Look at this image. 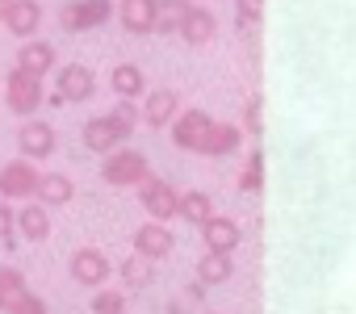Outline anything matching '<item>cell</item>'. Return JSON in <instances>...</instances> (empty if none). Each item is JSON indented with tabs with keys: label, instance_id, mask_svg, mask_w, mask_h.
I'll return each instance as SVG.
<instances>
[{
	"label": "cell",
	"instance_id": "cell-8",
	"mask_svg": "<svg viewBox=\"0 0 356 314\" xmlns=\"http://www.w3.org/2000/svg\"><path fill=\"white\" fill-rule=\"evenodd\" d=\"M214 117L206 113V109H185V113H176L168 126H172V142L181 147V151H197V142H202V134H206V126H210Z\"/></svg>",
	"mask_w": 356,
	"mask_h": 314
},
{
	"label": "cell",
	"instance_id": "cell-24",
	"mask_svg": "<svg viewBox=\"0 0 356 314\" xmlns=\"http://www.w3.org/2000/svg\"><path fill=\"white\" fill-rule=\"evenodd\" d=\"M26 293H30V285H26L22 268H13V264L0 268V314H9V310H13Z\"/></svg>",
	"mask_w": 356,
	"mask_h": 314
},
{
	"label": "cell",
	"instance_id": "cell-23",
	"mask_svg": "<svg viewBox=\"0 0 356 314\" xmlns=\"http://www.w3.org/2000/svg\"><path fill=\"white\" fill-rule=\"evenodd\" d=\"M231 272H235V260L222 251H206L197 260V285H222V281H231Z\"/></svg>",
	"mask_w": 356,
	"mask_h": 314
},
{
	"label": "cell",
	"instance_id": "cell-15",
	"mask_svg": "<svg viewBox=\"0 0 356 314\" xmlns=\"http://www.w3.org/2000/svg\"><path fill=\"white\" fill-rule=\"evenodd\" d=\"M235 147H239V126L235 122H210L202 142H197V151L210 155V160H222V155H231Z\"/></svg>",
	"mask_w": 356,
	"mask_h": 314
},
{
	"label": "cell",
	"instance_id": "cell-33",
	"mask_svg": "<svg viewBox=\"0 0 356 314\" xmlns=\"http://www.w3.org/2000/svg\"><path fill=\"white\" fill-rule=\"evenodd\" d=\"M9 231H13V206L0 201V235H9Z\"/></svg>",
	"mask_w": 356,
	"mask_h": 314
},
{
	"label": "cell",
	"instance_id": "cell-7",
	"mask_svg": "<svg viewBox=\"0 0 356 314\" xmlns=\"http://www.w3.org/2000/svg\"><path fill=\"white\" fill-rule=\"evenodd\" d=\"M0 26L17 38H34L42 26V5L38 0H9V5H0Z\"/></svg>",
	"mask_w": 356,
	"mask_h": 314
},
{
	"label": "cell",
	"instance_id": "cell-29",
	"mask_svg": "<svg viewBox=\"0 0 356 314\" xmlns=\"http://www.w3.org/2000/svg\"><path fill=\"white\" fill-rule=\"evenodd\" d=\"M92 314H126V293H122V289H101V293H92Z\"/></svg>",
	"mask_w": 356,
	"mask_h": 314
},
{
	"label": "cell",
	"instance_id": "cell-4",
	"mask_svg": "<svg viewBox=\"0 0 356 314\" xmlns=\"http://www.w3.org/2000/svg\"><path fill=\"white\" fill-rule=\"evenodd\" d=\"M130 134H134V130H130V126H122L113 113H101V117H92V122L84 126V147H88V151H97V155H109V151H118Z\"/></svg>",
	"mask_w": 356,
	"mask_h": 314
},
{
	"label": "cell",
	"instance_id": "cell-12",
	"mask_svg": "<svg viewBox=\"0 0 356 314\" xmlns=\"http://www.w3.org/2000/svg\"><path fill=\"white\" fill-rule=\"evenodd\" d=\"M97 92V76L84 63H63L59 67V101H88Z\"/></svg>",
	"mask_w": 356,
	"mask_h": 314
},
{
	"label": "cell",
	"instance_id": "cell-13",
	"mask_svg": "<svg viewBox=\"0 0 356 314\" xmlns=\"http://www.w3.org/2000/svg\"><path fill=\"white\" fill-rule=\"evenodd\" d=\"M181 34L189 47H206V42H214V34H218V17L206 9V5H193L189 13H185V22H181Z\"/></svg>",
	"mask_w": 356,
	"mask_h": 314
},
{
	"label": "cell",
	"instance_id": "cell-27",
	"mask_svg": "<svg viewBox=\"0 0 356 314\" xmlns=\"http://www.w3.org/2000/svg\"><path fill=\"white\" fill-rule=\"evenodd\" d=\"M264 17V0H235V22H239V34H252Z\"/></svg>",
	"mask_w": 356,
	"mask_h": 314
},
{
	"label": "cell",
	"instance_id": "cell-26",
	"mask_svg": "<svg viewBox=\"0 0 356 314\" xmlns=\"http://www.w3.org/2000/svg\"><path fill=\"white\" fill-rule=\"evenodd\" d=\"M151 276H155V260H147L138 251L122 260V285L126 289H143V285H151Z\"/></svg>",
	"mask_w": 356,
	"mask_h": 314
},
{
	"label": "cell",
	"instance_id": "cell-31",
	"mask_svg": "<svg viewBox=\"0 0 356 314\" xmlns=\"http://www.w3.org/2000/svg\"><path fill=\"white\" fill-rule=\"evenodd\" d=\"M109 113H113V117H118L122 126H130V130L138 126V109H134V101H118V105H113Z\"/></svg>",
	"mask_w": 356,
	"mask_h": 314
},
{
	"label": "cell",
	"instance_id": "cell-25",
	"mask_svg": "<svg viewBox=\"0 0 356 314\" xmlns=\"http://www.w3.org/2000/svg\"><path fill=\"white\" fill-rule=\"evenodd\" d=\"M189 9H193L189 0H155V26H151V30H155V34H176Z\"/></svg>",
	"mask_w": 356,
	"mask_h": 314
},
{
	"label": "cell",
	"instance_id": "cell-22",
	"mask_svg": "<svg viewBox=\"0 0 356 314\" xmlns=\"http://www.w3.org/2000/svg\"><path fill=\"white\" fill-rule=\"evenodd\" d=\"M109 84H113L118 101H134V97L147 92V80H143V72H138L134 63H118V67L109 72Z\"/></svg>",
	"mask_w": 356,
	"mask_h": 314
},
{
	"label": "cell",
	"instance_id": "cell-14",
	"mask_svg": "<svg viewBox=\"0 0 356 314\" xmlns=\"http://www.w3.org/2000/svg\"><path fill=\"white\" fill-rule=\"evenodd\" d=\"M51 67H55V47H51V42H42V38H26V42H22V51H17V72H26V76L42 80Z\"/></svg>",
	"mask_w": 356,
	"mask_h": 314
},
{
	"label": "cell",
	"instance_id": "cell-34",
	"mask_svg": "<svg viewBox=\"0 0 356 314\" xmlns=\"http://www.w3.org/2000/svg\"><path fill=\"white\" fill-rule=\"evenodd\" d=\"M0 5H9V0H0Z\"/></svg>",
	"mask_w": 356,
	"mask_h": 314
},
{
	"label": "cell",
	"instance_id": "cell-10",
	"mask_svg": "<svg viewBox=\"0 0 356 314\" xmlns=\"http://www.w3.org/2000/svg\"><path fill=\"white\" fill-rule=\"evenodd\" d=\"M17 147H22L26 160H47V155L55 151V126H51V122L30 117V122L17 130Z\"/></svg>",
	"mask_w": 356,
	"mask_h": 314
},
{
	"label": "cell",
	"instance_id": "cell-28",
	"mask_svg": "<svg viewBox=\"0 0 356 314\" xmlns=\"http://www.w3.org/2000/svg\"><path fill=\"white\" fill-rule=\"evenodd\" d=\"M260 185H264V155L252 151L248 164H243V176H239V189L243 193H260Z\"/></svg>",
	"mask_w": 356,
	"mask_h": 314
},
{
	"label": "cell",
	"instance_id": "cell-32",
	"mask_svg": "<svg viewBox=\"0 0 356 314\" xmlns=\"http://www.w3.org/2000/svg\"><path fill=\"white\" fill-rule=\"evenodd\" d=\"M9 314H47V301H42L38 293H26V297H22Z\"/></svg>",
	"mask_w": 356,
	"mask_h": 314
},
{
	"label": "cell",
	"instance_id": "cell-21",
	"mask_svg": "<svg viewBox=\"0 0 356 314\" xmlns=\"http://www.w3.org/2000/svg\"><path fill=\"white\" fill-rule=\"evenodd\" d=\"M210 214H214V201H210V193H202V189L176 193V218H185L189 226H202Z\"/></svg>",
	"mask_w": 356,
	"mask_h": 314
},
{
	"label": "cell",
	"instance_id": "cell-3",
	"mask_svg": "<svg viewBox=\"0 0 356 314\" xmlns=\"http://www.w3.org/2000/svg\"><path fill=\"white\" fill-rule=\"evenodd\" d=\"M47 101V92H42V80H34V76H26V72H9V80H5V105L13 109V113H22V117H30V113H38V105Z\"/></svg>",
	"mask_w": 356,
	"mask_h": 314
},
{
	"label": "cell",
	"instance_id": "cell-9",
	"mask_svg": "<svg viewBox=\"0 0 356 314\" xmlns=\"http://www.w3.org/2000/svg\"><path fill=\"white\" fill-rule=\"evenodd\" d=\"M109 272H113V264H109V256H105L101 247H80V251L72 256V276H76L80 285H105Z\"/></svg>",
	"mask_w": 356,
	"mask_h": 314
},
{
	"label": "cell",
	"instance_id": "cell-17",
	"mask_svg": "<svg viewBox=\"0 0 356 314\" xmlns=\"http://www.w3.org/2000/svg\"><path fill=\"white\" fill-rule=\"evenodd\" d=\"M172 247H176V239H172V231L163 222H147V226L134 231V251L147 256V260H163Z\"/></svg>",
	"mask_w": 356,
	"mask_h": 314
},
{
	"label": "cell",
	"instance_id": "cell-6",
	"mask_svg": "<svg viewBox=\"0 0 356 314\" xmlns=\"http://www.w3.org/2000/svg\"><path fill=\"white\" fill-rule=\"evenodd\" d=\"M138 201L151 214V222H172L176 218V189L168 181H159V176H147L138 185Z\"/></svg>",
	"mask_w": 356,
	"mask_h": 314
},
{
	"label": "cell",
	"instance_id": "cell-1",
	"mask_svg": "<svg viewBox=\"0 0 356 314\" xmlns=\"http://www.w3.org/2000/svg\"><path fill=\"white\" fill-rule=\"evenodd\" d=\"M101 176L105 185H118V189H130V185H143L151 176V164H147V155L143 151H130V147H118L105 155V164H101Z\"/></svg>",
	"mask_w": 356,
	"mask_h": 314
},
{
	"label": "cell",
	"instance_id": "cell-2",
	"mask_svg": "<svg viewBox=\"0 0 356 314\" xmlns=\"http://www.w3.org/2000/svg\"><path fill=\"white\" fill-rule=\"evenodd\" d=\"M113 17V5L109 0H67L59 9V26L72 30V34H84V30H97Z\"/></svg>",
	"mask_w": 356,
	"mask_h": 314
},
{
	"label": "cell",
	"instance_id": "cell-16",
	"mask_svg": "<svg viewBox=\"0 0 356 314\" xmlns=\"http://www.w3.org/2000/svg\"><path fill=\"white\" fill-rule=\"evenodd\" d=\"M202 239H206V247H210V251H222V256H231V251L239 247L243 231H239L231 218H218V214H210V218L202 222Z\"/></svg>",
	"mask_w": 356,
	"mask_h": 314
},
{
	"label": "cell",
	"instance_id": "cell-5",
	"mask_svg": "<svg viewBox=\"0 0 356 314\" xmlns=\"http://www.w3.org/2000/svg\"><path fill=\"white\" fill-rule=\"evenodd\" d=\"M34 185H38L34 160H13L0 168V201H26L34 197Z\"/></svg>",
	"mask_w": 356,
	"mask_h": 314
},
{
	"label": "cell",
	"instance_id": "cell-11",
	"mask_svg": "<svg viewBox=\"0 0 356 314\" xmlns=\"http://www.w3.org/2000/svg\"><path fill=\"white\" fill-rule=\"evenodd\" d=\"M176 113H181V97H176V88H155V92H147V101L138 109V122H147L151 130H159Z\"/></svg>",
	"mask_w": 356,
	"mask_h": 314
},
{
	"label": "cell",
	"instance_id": "cell-18",
	"mask_svg": "<svg viewBox=\"0 0 356 314\" xmlns=\"http://www.w3.org/2000/svg\"><path fill=\"white\" fill-rule=\"evenodd\" d=\"M34 197H38V206H67L72 197H76V185H72V176H63V172H38V185H34Z\"/></svg>",
	"mask_w": 356,
	"mask_h": 314
},
{
	"label": "cell",
	"instance_id": "cell-20",
	"mask_svg": "<svg viewBox=\"0 0 356 314\" xmlns=\"http://www.w3.org/2000/svg\"><path fill=\"white\" fill-rule=\"evenodd\" d=\"M118 17L130 34H151L155 26V0H118Z\"/></svg>",
	"mask_w": 356,
	"mask_h": 314
},
{
	"label": "cell",
	"instance_id": "cell-19",
	"mask_svg": "<svg viewBox=\"0 0 356 314\" xmlns=\"http://www.w3.org/2000/svg\"><path fill=\"white\" fill-rule=\"evenodd\" d=\"M13 226L22 231V239H30V243H42L47 235H51V214H47V206H22V210H13Z\"/></svg>",
	"mask_w": 356,
	"mask_h": 314
},
{
	"label": "cell",
	"instance_id": "cell-30",
	"mask_svg": "<svg viewBox=\"0 0 356 314\" xmlns=\"http://www.w3.org/2000/svg\"><path fill=\"white\" fill-rule=\"evenodd\" d=\"M239 130H248V134H260V130H264V105H260V97H248V101H243V122H239Z\"/></svg>",
	"mask_w": 356,
	"mask_h": 314
}]
</instances>
